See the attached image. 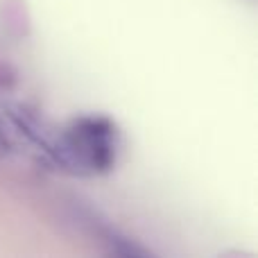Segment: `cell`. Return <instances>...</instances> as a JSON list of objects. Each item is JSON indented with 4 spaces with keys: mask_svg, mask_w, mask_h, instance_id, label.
Listing matches in <instances>:
<instances>
[{
    "mask_svg": "<svg viewBox=\"0 0 258 258\" xmlns=\"http://www.w3.org/2000/svg\"><path fill=\"white\" fill-rule=\"evenodd\" d=\"M52 159L75 172H107L116 163V127L100 116L80 118L59 134Z\"/></svg>",
    "mask_w": 258,
    "mask_h": 258,
    "instance_id": "6da1fadb",
    "label": "cell"
},
{
    "mask_svg": "<svg viewBox=\"0 0 258 258\" xmlns=\"http://www.w3.org/2000/svg\"><path fill=\"white\" fill-rule=\"evenodd\" d=\"M7 152H9V138L5 134V127L0 125V156H5Z\"/></svg>",
    "mask_w": 258,
    "mask_h": 258,
    "instance_id": "7a4b0ae2",
    "label": "cell"
}]
</instances>
